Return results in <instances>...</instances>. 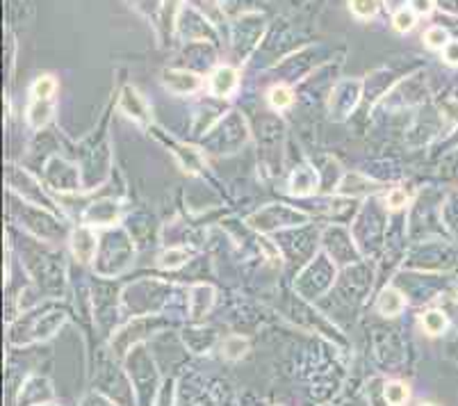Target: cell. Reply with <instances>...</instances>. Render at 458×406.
<instances>
[{
  "mask_svg": "<svg viewBox=\"0 0 458 406\" xmlns=\"http://www.w3.org/2000/svg\"><path fill=\"white\" fill-rule=\"evenodd\" d=\"M187 251H178V249H174V251H167L164 253V258H162V265L164 267H178V265H183V262L187 260Z\"/></svg>",
  "mask_w": 458,
  "mask_h": 406,
  "instance_id": "cell-16",
  "label": "cell"
},
{
  "mask_svg": "<svg viewBox=\"0 0 458 406\" xmlns=\"http://www.w3.org/2000/svg\"><path fill=\"white\" fill-rule=\"evenodd\" d=\"M415 26V12L412 10H401L395 14V30L397 32H408Z\"/></svg>",
  "mask_w": 458,
  "mask_h": 406,
  "instance_id": "cell-15",
  "label": "cell"
},
{
  "mask_svg": "<svg viewBox=\"0 0 458 406\" xmlns=\"http://www.w3.org/2000/svg\"><path fill=\"white\" fill-rule=\"evenodd\" d=\"M162 82H164V87H167L169 92H174V94H194L197 89H201V85H203L197 73L176 71V69L164 71Z\"/></svg>",
  "mask_w": 458,
  "mask_h": 406,
  "instance_id": "cell-1",
  "label": "cell"
},
{
  "mask_svg": "<svg viewBox=\"0 0 458 406\" xmlns=\"http://www.w3.org/2000/svg\"><path fill=\"white\" fill-rule=\"evenodd\" d=\"M422 406H431V404H422Z\"/></svg>",
  "mask_w": 458,
  "mask_h": 406,
  "instance_id": "cell-20",
  "label": "cell"
},
{
  "mask_svg": "<svg viewBox=\"0 0 458 406\" xmlns=\"http://www.w3.org/2000/svg\"><path fill=\"white\" fill-rule=\"evenodd\" d=\"M292 101H295V96H292L290 87H285V85L274 87L272 92H269V103H272V108H276V110L290 108Z\"/></svg>",
  "mask_w": 458,
  "mask_h": 406,
  "instance_id": "cell-8",
  "label": "cell"
},
{
  "mask_svg": "<svg viewBox=\"0 0 458 406\" xmlns=\"http://www.w3.org/2000/svg\"><path fill=\"white\" fill-rule=\"evenodd\" d=\"M424 44L429 48H445L447 44H449V35H447V30L445 28H429L426 30V35H424Z\"/></svg>",
  "mask_w": 458,
  "mask_h": 406,
  "instance_id": "cell-10",
  "label": "cell"
},
{
  "mask_svg": "<svg viewBox=\"0 0 458 406\" xmlns=\"http://www.w3.org/2000/svg\"><path fill=\"white\" fill-rule=\"evenodd\" d=\"M121 110L126 112L128 117H132L135 122H139V124H148V119H151V115H148L146 101L141 99V96L135 92L132 87L123 89V94H121Z\"/></svg>",
  "mask_w": 458,
  "mask_h": 406,
  "instance_id": "cell-2",
  "label": "cell"
},
{
  "mask_svg": "<svg viewBox=\"0 0 458 406\" xmlns=\"http://www.w3.org/2000/svg\"><path fill=\"white\" fill-rule=\"evenodd\" d=\"M422 325H424V329L429 331L431 336H435V334H440V331L445 329L447 320H445V315H442L440 311H429V313H424Z\"/></svg>",
  "mask_w": 458,
  "mask_h": 406,
  "instance_id": "cell-11",
  "label": "cell"
},
{
  "mask_svg": "<svg viewBox=\"0 0 458 406\" xmlns=\"http://www.w3.org/2000/svg\"><path fill=\"white\" fill-rule=\"evenodd\" d=\"M442 57H445L447 64L458 66V41H449L445 48H442Z\"/></svg>",
  "mask_w": 458,
  "mask_h": 406,
  "instance_id": "cell-18",
  "label": "cell"
},
{
  "mask_svg": "<svg viewBox=\"0 0 458 406\" xmlns=\"http://www.w3.org/2000/svg\"><path fill=\"white\" fill-rule=\"evenodd\" d=\"M55 87H57L55 78L41 76V78L32 85V99H50V96L55 94Z\"/></svg>",
  "mask_w": 458,
  "mask_h": 406,
  "instance_id": "cell-9",
  "label": "cell"
},
{
  "mask_svg": "<svg viewBox=\"0 0 458 406\" xmlns=\"http://www.w3.org/2000/svg\"><path fill=\"white\" fill-rule=\"evenodd\" d=\"M246 347H249V342H246L244 338L232 336V338H228V340H226V345H223V356L235 360L239 356H244Z\"/></svg>",
  "mask_w": 458,
  "mask_h": 406,
  "instance_id": "cell-13",
  "label": "cell"
},
{
  "mask_svg": "<svg viewBox=\"0 0 458 406\" xmlns=\"http://www.w3.org/2000/svg\"><path fill=\"white\" fill-rule=\"evenodd\" d=\"M386 400L390 404H395V406L404 404V402L408 400V388L404 386V383H399V381L388 383V386H386Z\"/></svg>",
  "mask_w": 458,
  "mask_h": 406,
  "instance_id": "cell-12",
  "label": "cell"
},
{
  "mask_svg": "<svg viewBox=\"0 0 458 406\" xmlns=\"http://www.w3.org/2000/svg\"><path fill=\"white\" fill-rule=\"evenodd\" d=\"M377 0H351V12L356 14L358 19H370L377 14Z\"/></svg>",
  "mask_w": 458,
  "mask_h": 406,
  "instance_id": "cell-14",
  "label": "cell"
},
{
  "mask_svg": "<svg viewBox=\"0 0 458 406\" xmlns=\"http://www.w3.org/2000/svg\"><path fill=\"white\" fill-rule=\"evenodd\" d=\"M71 244H73V253H76L80 260H85V262L92 260V255L96 251V238H94L92 231H89V229H78L76 233H73Z\"/></svg>",
  "mask_w": 458,
  "mask_h": 406,
  "instance_id": "cell-4",
  "label": "cell"
},
{
  "mask_svg": "<svg viewBox=\"0 0 458 406\" xmlns=\"http://www.w3.org/2000/svg\"><path fill=\"white\" fill-rule=\"evenodd\" d=\"M404 304H406V302H404L401 292L395 290V288L383 290V295L379 297V311H381L383 315H397V313H401Z\"/></svg>",
  "mask_w": 458,
  "mask_h": 406,
  "instance_id": "cell-6",
  "label": "cell"
},
{
  "mask_svg": "<svg viewBox=\"0 0 458 406\" xmlns=\"http://www.w3.org/2000/svg\"><path fill=\"white\" fill-rule=\"evenodd\" d=\"M406 201H408V197H406V192L404 190H390V194H388V206L392 208V210H399L401 206H406Z\"/></svg>",
  "mask_w": 458,
  "mask_h": 406,
  "instance_id": "cell-17",
  "label": "cell"
},
{
  "mask_svg": "<svg viewBox=\"0 0 458 406\" xmlns=\"http://www.w3.org/2000/svg\"><path fill=\"white\" fill-rule=\"evenodd\" d=\"M210 89L217 96H230L237 89V71L232 66H219L210 76Z\"/></svg>",
  "mask_w": 458,
  "mask_h": 406,
  "instance_id": "cell-3",
  "label": "cell"
},
{
  "mask_svg": "<svg viewBox=\"0 0 458 406\" xmlns=\"http://www.w3.org/2000/svg\"><path fill=\"white\" fill-rule=\"evenodd\" d=\"M312 187H315V176L308 169H299L292 176V192L295 194H308L312 192Z\"/></svg>",
  "mask_w": 458,
  "mask_h": 406,
  "instance_id": "cell-7",
  "label": "cell"
},
{
  "mask_svg": "<svg viewBox=\"0 0 458 406\" xmlns=\"http://www.w3.org/2000/svg\"><path fill=\"white\" fill-rule=\"evenodd\" d=\"M50 112H52L50 99H34V103L30 105V112H28L30 126H32V128H41V126L50 119Z\"/></svg>",
  "mask_w": 458,
  "mask_h": 406,
  "instance_id": "cell-5",
  "label": "cell"
},
{
  "mask_svg": "<svg viewBox=\"0 0 458 406\" xmlns=\"http://www.w3.org/2000/svg\"><path fill=\"white\" fill-rule=\"evenodd\" d=\"M410 10L419 14V17H424V14L433 10V0H410Z\"/></svg>",
  "mask_w": 458,
  "mask_h": 406,
  "instance_id": "cell-19",
  "label": "cell"
}]
</instances>
